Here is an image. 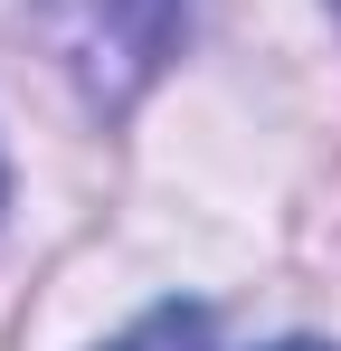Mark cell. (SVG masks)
Masks as SVG:
<instances>
[{
    "instance_id": "cell-2",
    "label": "cell",
    "mask_w": 341,
    "mask_h": 351,
    "mask_svg": "<svg viewBox=\"0 0 341 351\" xmlns=\"http://www.w3.org/2000/svg\"><path fill=\"white\" fill-rule=\"evenodd\" d=\"M105 351H218V332H209V304H152V313L123 323Z\"/></svg>"
},
{
    "instance_id": "cell-4",
    "label": "cell",
    "mask_w": 341,
    "mask_h": 351,
    "mask_svg": "<svg viewBox=\"0 0 341 351\" xmlns=\"http://www.w3.org/2000/svg\"><path fill=\"white\" fill-rule=\"evenodd\" d=\"M0 199H10V171H0Z\"/></svg>"
},
{
    "instance_id": "cell-1",
    "label": "cell",
    "mask_w": 341,
    "mask_h": 351,
    "mask_svg": "<svg viewBox=\"0 0 341 351\" xmlns=\"http://www.w3.org/2000/svg\"><path fill=\"white\" fill-rule=\"evenodd\" d=\"M38 38L86 105H133L180 58V0H38Z\"/></svg>"
},
{
    "instance_id": "cell-5",
    "label": "cell",
    "mask_w": 341,
    "mask_h": 351,
    "mask_svg": "<svg viewBox=\"0 0 341 351\" xmlns=\"http://www.w3.org/2000/svg\"><path fill=\"white\" fill-rule=\"evenodd\" d=\"M332 10H341V0H332Z\"/></svg>"
},
{
    "instance_id": "cell-3",
    "label": "cell",
    "mask_w": 341,
    "mask_h": 351,
    "mask_svg": "<svg viewBox=\"0 0 341 351\" xmlns=\"http://www.w3.org/2000/svg\"><path fill=\"white\" fill-rule=\"evenodd\" d=\"M275 351H332V342H275Z\"/></svg>"
}]
</instances>
